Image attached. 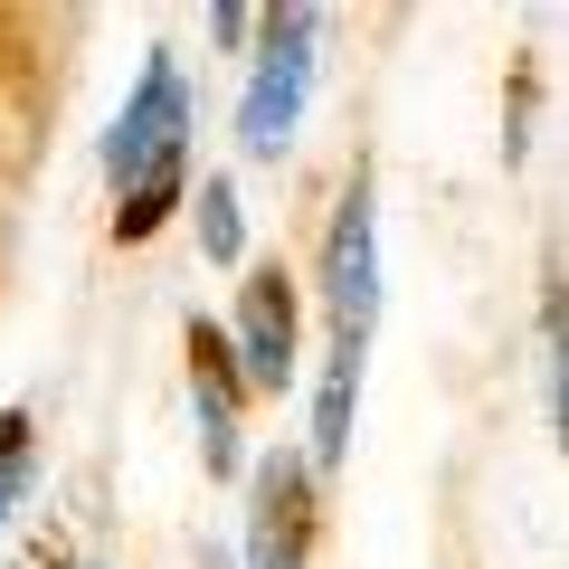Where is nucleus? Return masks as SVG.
Listing matches in <instances>:
<instances>
[{
    "label": "nucleus",
    "instance_id": "obj_1",
    "mask_svg": "<svg viewBox=\"0 0 569 569\" xmlns=\"http://www.w3.org/2000/svg\"><path fill=\"white\" fill-rule=\"evenodd\" d=\"M313 295H323L332 351L370 361V332H380V162H370V142L342 162V190L313 228Z\"/></svg>",
    "mask_w": 569,
    "mask_h": 569
},
{
    "label": "nucleus",
    "instance_id": "obj_2",
    "mask_svg": "<svg viewBox=\"0 0 569 569\" xmlns=\"http://www.w3.org/2000/svg\"><path fill=\"white\" fill-rule=\"evenodd\" d=\"M323 10L313 0H284V10H257V48H247V96H238V152L257 171H284L295 133H305L313 77H323Z\"/></svg>",
    "mask_w": 569,
    "mask_h": 569
},
{
    "label": "nucleus",
    "instance_id": "obj_3",
    "mask_svg": "<svg viewBox=\"0 0 569 569\" xmlns=\"http://www.w3.org/2000/svg\"><path fill=\"white\" fill-rule=\"evenodd\" d=\"M228 361L247 380V408L257 399H284L295 370H305V276L284 257H247L238 266V305H228Z\"/></svg>",
    "mask_w": 569,
    "mask_h": 569
},
{
    "label": "nucleus",
    "instance_id": "obj_4",
    "mask_svg": "<svg viewBox=\"0 0 569 569\" xmlns=\"http://www.w3.org/2000/svg\"><path fill=\"white\" fill-rule=\"evenodd\" d=\"M190 77H181V48H142V77H133V96L114 104V123H104V142H96V171H104V190H133L142 171H162V162H190Z\"/></svg>",
    "mask_w": 569,
    "mask_h": 569
},
{
    "label": "nucleus",
    "instance_id": "obj_5",
    "mask_svg": "<svg viewBox=\"0 0 569 569\" xmlns=\"http://www.w3.org/2000/svg\"><path fill=\"white\" fill-rule=\"evenodd\" d=\"M247 531H238V569H313L323 550V485H313L305 447H266L247 456Z\"/></svg>",
    "mask_w": 569,
    "mask_h": 569
},
{
    "label": "nucleus",
    "instance_id": "obj_6",
    "mask_svg": "<svg viewBox=\"0 0 569 569\" xmlns=\"http://www.w3.org/2000/svg\"><path fill=\"white\" fill-rule=\"evenodd\" d=\"M181 380H190V418H200V466L209 485L247 475V380L228 361V332L209 313H181Z\"/></svg>",
    "mask_w": 569,
    "mask_h": 569
},
{
    "label": "nucleus",
    "instance_id": "obj_7",
    "mask_svg": "<svg viewBox=\"0 0 569 569\" xmlns=\"http://www.w3.org/2000/svg\"><path fill=\"white\" fill-rule=\"evenodd\" d=\"M351 437H361V351H323V370H313V418H305L313 485H332L351 466Z\"/></svg>",
    "mask_w": 569,
    "mask_h": 569
},
{
    "label": "nucleus",
    "instance_id": "obj_8",
    "mask_svg": "<svg viewBox=\"0 0 569 569\" xmlns=\"http://www.w3.org/2000/svg\"><path fill=\"white\" fill-rule=\"evenodd\" d=\"M190 181H200V162H162V171H142V181L114 200L104 238H114V247H152V238H162V228L190 209Z\"/></svg>",
    "mask_w": 569,
    "mask_h": 569
},
{
    "label": "nucleus",
    "instance_id": "obj_9",
    "mask_svg": "<svg viewBox=\"0 0 569 569\" xmlns=\"http://www.w3.org/2000/svg\"><path fill=\"white\" fill-rule=\"evenodd\" d=\"M190 228H200V257H209V266H247V200H238V171L190 181Z\"/></svg>",
    "mask_w": 569,
    "mask_h": 569
},
{
    "label": "nucleus",
    "instance_id": "obj_10",
    "mask_svg": "<svg viewBox=\"0 0 569 569\" xmlns=\"http://www.w3.org/2000/svg\"><path fill=\"white\" fill-rule=\"evenodd\" d=\"M531 96H541V67L522 58V67H512V86H503V162L512 171L531 162Z\"/></svg>",
    "mask_w": 569,
    "mask_h": 569
},
{
    "label": "nucleus",
    "instance_id": "obj_11",
    "mask_svg": "<svg viewBox=\"0 0 569 569\" xmlns=\"http://www.w3.org/2000/svg\"><path fill=\"white\" fill-rule=\"evenodd\" d=\"M209 48H257V10H209Z\"/></svg>",
    "mask_w": 569,
    "mask_h": 569
},
{
    "label": "nucleus",
    "instance_id": "obj_12",
    "mask_svg": "<svg viewBox=\"0 0 569 569\" xmlns=\"http://www.w3.org/2000/svg\"><path fill=\"white\" fill-rule=\"evenodd\" d=\"M20 569H77V541H67V531L48 522L39 541H29V560H20Z\"/></svg>",
    "mask_w": 569,
    "mask_h": 569
},
{
    "label": "nucleus",
    "instance_id": "obj_13",
    "mask_svg": "<svg viewBox=\"0 0 569 569\" xmlns=\"http://www.w3.org/2000/svg\"><path fill=\"white\" fill-rule=\"evenodd\" d=\"M39 493V466H0V531H10V512Z\"/></svg>",
    "mask_w": 569,
    "mask_h": 569
},
{
    "label": "nucleus",
    "instance_id": "obj_14",
    "mask_svg": "<svg viewBox=\"0 0 569 569\" xmlns=\"http://www.w3.org/2000/svg\"><path fill=\"white\" fill-rule=\"evenodd\" d=\"M0 284H10V190H0Z\"/></svg>",
    "mask_w": 569,
    "mask_h": 569
},
{
    "label": "nucleus",
    "instance_id": "obj_15",
    "mask_svg": "<svg viewBox=\"0 0 569 569\" xmlns=\"http://www.w3.org/2000/svg\"><path fill=\"white\" fill-rule=\"evenodd\" d=\"M77 569H104V560H77Z\"/></svg>",
    "mask_w": 569,
    "mask_h": 569
}]
</instances>
